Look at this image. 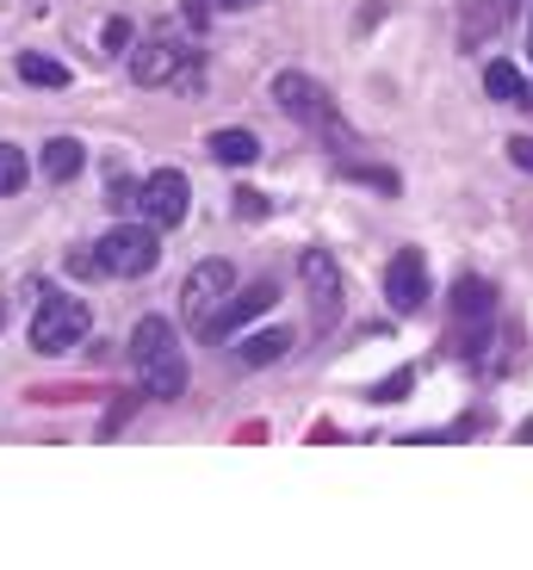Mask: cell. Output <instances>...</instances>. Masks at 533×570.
<instances>
[{
  "label": "cell",
  "mask_w": 533,
  "mask_h": 570,
  "mask_svg": "<svg viewBox=\"0 0 533 570\" xmlns=\"http://www.w3.org/2000/svg\"><path fill=\"white\" fill-rule=\"evenodd\" d=\"M137 205H144V217L156 229H174L180 217H187V205H193V186H187V174L180 168H161V174H149L144 186H137Z\"/></svg>",
  "instance_id": "cell-8"
},
{
  "label": "cell",
  "mask_w": 533,
  "mask_h": 570,
  "mask_svg": "<svg viewBox=\"0 0 533 570\" xmlns=\"http://www.w3.org/2000/svg\"><path fill=\"white\" fill-rule=\"evenodd\" d=\"M509 161H515V168H533V137H509Z\"/></svg>",
  "instance_id": "cell-23"
},
{
  "label": "cell",
  "mask_w": 533,
  "mask_h": 570,
  "mask_svg": "<svg viewBox=\"0 0 533 570\" xmlns=\"http://www.w3.org/2000/svg\"><path fill=\"white\" fill-rule=\"evenodd\" d=\"M26 180H31L26 149H19V142H0V199H13V193H26Z\"/></svg>",
  "instance_id": "cell-17"
},
{
  "label": "cell",
  "mask_w": 533,
  "mask_h": 570,
  "mask_svg": "<svg viewBox=\"0 0 533 570\" xmlns=\"http://www.w3.org/2000/svg\"><path fill=\"white\" fill-rule=\"evenodd\" d=\"M274 304H279V285H274V279L243 285V292H230V298H224L211 316H205V323H199V335H205L211 347H217V342H236V328H248L255 316H267V311H274Z\"/></svg>",
  "instance_id": "cell-6"
},
{
  "label": "cell",
  "mask_w": 533,
  "mask_h": 570,
  "mask_svg": "<svg viewBox=\"0 0 533 570\" xmlns=\"http://www.w3.org/2000/svg\"><path fill=\"white\" fill-rule=\"evenodd\" d=\"M106 199H112V212H118V205H130V199H137V180H130V174L118 168V161L106 168Z\"/></svg>",
  "instance_id": "cell-20"
},
{
  "label": "cell",
  "mask_w": 533,
  "mask_h": 570,
  "mask_svg": "<svg viewBox=\"0 0 533 570\" xmlns=\"http://www.w3.org/2000/svg\"><path fill=\"white\" fill-rule=\"evenodd\" d=\"M87 328H93V311H87L81 298L50 292V298L38 304V316H31V347H38V354H69V347L87 342Z\"/></svg>",
  "instance_id": "cell-4"
},
{
  "label": "cell",
  "mask_w": 533,
  "mask_h": 570,
  "mask_svg": "<svg viewBox=\"0 0 533 570\" xmlns=\"http://www.w3.org/2000/svg\"><path fill=\"white\" fill-rule=\"evenodd\" d=\"M130 38H137V31H130V19H106V26H100V50H106V57H125Z\"/></svg>",
  "instance_id": "cell-19"
},
{
  "label": "cell",
  "mask_w": 533,
  "mask_h": 570,
  "mask_svg": "<svg viewBox=\"0 0 533 570\" xmlns=\"http://www.w3.org/2000/svg\"><path fill=\"white\" fill-rule=\"evenodd\" d=\"M286 347H292V328H260L255 342H243L236 360H243V366H267V360H279Z\"/></svg>",
  "instance_id": "cell-18"
},
{
  "label": "cell",
  "mask_w": 533,
  "mask_h": 570,
  "mask_svg": "<svg viewBox=\"0 0 533 570\" xmlns=\"http://www.w3.org/2000/svg\"><path fill=\"white\" fill-rule=\"evenodd\" d=\"M230 285H236V267H230V261H199V267L187 273L180 311H187L193 323H205V316H211V298L224 304V298H230Z\"/></svg>",
  "instance_id": "cell-11"
},
{
  "label": "cell",
  "mask_w": 533,
  "mask_h": 570,
  "mask_svg": "<svg viewBox=\"0 0 533 570\" xmlns=\"http://www.w3.org/2000/svg\"><path fill=\"white\" fill-rule=\"evenodd\" d=\"M69 273H106V267H100V248H75V255H69Z\"/></svg>",
  "instance_id": "cell-22"
},
{
  "label": "cell",
  "mask_w": 533,
  "mask_h": 570,
  "mask_svg": "<svg viewBox=\"0 0 533 570\" xmlns=\"http://www.w3.org/2000/svg\"><path fill=\"white\" fill-rule=\"evenodd\" d=\"M125 415H130V403H112V410H106V428H100V434H106V441H112V434H118V428H125Z\"/></svg>",
  "instance_id": "cell-24"
},
{
  "label": "cell",
  "mask_w": 533,
  "mask_h": 570,
  "mask_svg": "<svg viewBox=\"0 0 533 570\" xmlns=\"http://www.w3.org/2000/svg\"><path fill=\"white\" fill-rule=\"evenodd\" d=\"M211 7H224V13H248V7H260V0H211Z\"/></svg>",
  "instance_id": "cell-26"
},
{
  "label": "cell",
  "mask_w": 533,
  "mask_h": 570,
  "mask_svg": "<svg viewBox=\"0 0 533 570\" xmlns=\"http://www.w3.org/2000/svg\"><path fill=\"white\" fill-rule=\"evenodd\" d=\"M274 100L286 106L304 130H317L335 156H347V137H354V130L342 125V112H335V100H329V87H323V81H310L304 69H279L274 75Z\"/></svg>",
  "instance_id": "cell-2"
},
{
  "label": "cell",
  "mask_w": 533,
  "mask_h": 570,
  "mask_svg": "<svg viewBox=\"0 0 533 570\" xmlns=\"http://www.w3.org/2000/svg\"><path fill=\"white\" fill-rule=\"evenodd\" d=\"M211 161H224V168H255V161H260V137H255V130H243V125L211 130Z\"/></svg>",
  "instance_id": "cell-12"
},
{
  "label": "cell",
  "mask_w": 533,
  "mask_h": 570,
  "mask_svg": "<svg viewBox=\"0 0 533 570\" xmlns=\"http://www.w3.org/2000/svg\"><path fill=\"white\" fill-rule=\"evenodd\" d=\"M496 335V285L491 279H460L453 285V354L484 360Z\"/></svg>",
  "instance_id": "cell-3"
},
{
  "label": "cell",
  "mask_w": 533,
  "mask_h": 570,
  "mask_svg": "<svg viewBox=\"0 0 533 570\" xmlns=\"http://www.w3.org/2000/svg\"><path fill=\"white\" fill-rule=\"evenodd\" d=\"M521 0H465V13H460V31H465V43H484L496 26H503L509 13H515Z\"/></svg>",
  "instance_id": "cell-13"
},
{
  "label": "cell",
  "mask_w": 533,
  "mask_h": 570,
  "mask_svg": "<svg viewBox=\"0 0 533 570\" xmlns=\"http://www.w3.org/2000/svg\"><path fill=\"white\" fill-rule=\"evenodd\" d=\"M236 212H243V217H260V212H267V199H260V193H236Z\"/></svg>",
  "instance_id": "cell-25"
},
{
  "label": "cell",
  "mask_w": 533,
  "mask_h": 570,
  "mask_svg": "<svg viewBox=\"0 0 533 570\" xmlns=\"http://www.w3.org/2000/svg\"><path fill=\"white\" fill-rule=\"evenodd\" d=\"M130 366L144 379L149 397H180L187 391V354H180V335L168 328V316H144L137 335H130Z\"/></svg>",
  "instance_id": "cell-1"
},
{
  "label": "cell",
  "mask_w": 533,
  "mask_h": 570,
  "mask_svg": "<svg viewBox=\"0 0 533 570\" xmlns=\"http://www.w3.org/2000/svg\"><path fill=\"white\" fill-rule=\"evenodd\" d=\"M298 273H304V285H310L317 328H335V323H342V267H335V255H329V248H304Z\"/></svg>",
  "instance_id": "cell-7"
},
{
  "label": "cell",
  "mask_w": 533,
  "mask_h": 570,
  "mask_svg": "<svg viewBox=\"0 0 533 570\" xmlns=\"http://www.w3.org/2000/svg\"><path fill=\"white\" fill-rule=\"evenodd\" d=\"M19 81H31V87H69V62L43 57V50H19Z\"/></svg>",
  "instance_id": "cell-16"
},
{
  "label": "cell",
  "mask_w": 533,
  "mask_h": 570,
  "mask_svg": "<svg viewBox=\"0 0 533 570\" xmlns=\"http://www.w3.org/2000/svg\"><path fill=\"white\" fill-rule=\"evenodd\" d=\"M81 161H87V149L75 137H50V142H43V174H50V180H75Z\"/></svg>",
  "instance_id": "cell-15"
},
{
  "label": "cell",
  "mask_w": 533,
  "mask_h": 570,
  "mask_svg": "<svg viewBox=\"0 0 533 570\" xmlns=\"http://www.w3.org/2000/svg\"><path fill=\"white\" fill-rule=\"evenodd\" d=\"M409 385H416V372H409V366H404V372H391V379H385V385H378V391H373V397H378V403H397V397H404V391H409Z\"/></svg>",
  "instance_id": "cell-21"
},
{
  "label": "cell",
  "mask_w": 533,
  "mask_h": 570,
  "mask_svg": "<svg viewBox=\"0 0 533 570\" xmlns=\"http://www.w3.org/2000/svg\"><path fill=\"white\" fill-rule=\"evenodd\" d=\"M187 69V50L161 31L149 43H130V81L137 87H174V75Z\"/></svg>",
  "instance_id": "cell-9"
},
{
  "label": "cell",
  "mask_w": 533,
  "mask_h": 570,
  "mask_svg": "<svg viewBox=\"0 0 533 570\" xmlns=\"http://www.w3.org/2000/svg\"><path fill=\"white\" fill-rule=\"evenodd\" d=\"M0 323H7V304H0Z\"/></svg>",
  "instance_id": "cell-27"
},
{
  "label": "cell",
  "mask_w": 533,
  "mask_h": 570,
  "mask_svg": "<svg viewBox=\"0 0 533 570\" xmlns=\"http://www.w3.org/2000/svg\"><path fill=\"white\" fill-rule=\"evenodd\" d=\"M156 261H161L156 224H112V229L100 236V267L118 273V279H144Z\"/></svg>",
  "instance_id": "cell-5"
},
{
  "label": "cell",
  "mask_w": 533,
  "mask_h": 570,
  "mask_svg": "<svg viewBox=\"0 0 533 570\" xmlns=\"http://www.w3.org/2000/svg\"><path fill=\"white\" fill-rule=\"evenodd\" d=\"M484 94H491V100H521V106H533V87H527V75H521L515 69V62H503V57H496L491 62V69H484Z\"/></svg>",
  "instance_id": "cell-14"
},
{
  "label": "cell",
  "mask_w": 533,
  "mask_h": 570,
  "mask_svg": "<svg viewBox=\"0 0 533 570\" xmlns=\"http://www.w3.org/2000/svg\"><path fill=\"white\" fill-rule=\"evenodd\" d=\"M385 304H391V311H404V316L428 304V261H422L416 248L391 255V267H385Z\"/></svg>",
  "instance_id": "cell-10"
}]
</instances>
